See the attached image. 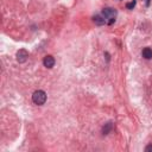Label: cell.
<instances>
[{
	"label": "cell",
	"mask_w": 152,
	"mask_h": 152,
	"mask_svg": "<svg viewBox=\"0 0 152 152\" xmlns=\"http://www.w3.org/2000/svg\"><path fill=\"white\" fill-rule=\"evenodd\" d=\"M141 53H143V57H144V58H146V60H151L152 58V49H150V48H145Z\"/></svg>",
	"instance_id": "cell-6"
},
{
	"label": "cell",
	"mask_w": 152,
	"mask_h": 152,
	"mask_svg": "<svg viewBox=\"0 0 152 152\" xmlns=\"http://www.w3.org/2000/svg\"><path fill=\"white\" fill-rule=\"evenodd\" d=\"M102 15L106 18V19H109V20L107 22V24H113L114 22H115V17H117V11L112 8V7H106L102 10Z\"/></svg>",
	"instance_id": "cell-2"
},
{
	"label": "cell",
	"mask_w": 152,
	"mask_h": 152,
	"mask_svg": "<svg viewBox=\"0 0 152 152\" xmlns=\"http://www.w3.org/2000/svg\"><path fill=\"white\" fill-rule=\"evenodd\" d=\"M93 22L96 24V25H99V26H101V25H105V24H107V19L101 14H98V15H95L94 18H93Z\"/></svg>",
	"instance_id": "cell-5"
},
{
	"label": "cell",
	"mask_w": 152,
	"mask_h": 152,
	"mask_svg": "<svg viewBox=\"0 0 152 152\" xmlns=\"http://www.w3.org/2000/svg\"><path fill=\"white\" fill-rule=\"evenodd\" d=\"M112 128H113V122H107V124H105V126L102 127V133L103 134H108V133L112 131Z\"/></svg>",
	"instance_id": "cell-7"
},
{
	"label": "cell",
	"mask_w": 152,
	"mask_h": 152,
	"mask_svg": "<svg viewBox=\"0 0 152 152\" xmlns=\"http://www.w3.org/2000/svg\"><path fill=\"white\" fill-rule=\"evenodd\" d=\"M27 57H29V52H27L25 49H20V50L17 52V61H18L19 63H24V62H26Z\"/></svg>",
	"instance_id": "cell-3"
},
{
	"label": "cell",
	"mask_w": 152,
	"mask_h": 152,
	"mask_svg": "<svg viewBox=\"0 0 152 152\" xmlns=\"http://www.w3.org/2000/svg\"><path fill=\"white\" fill-rule=\"evenodd\" d=\"M146 5H147V6L150 5V0H147V1H146Z\"/></svg>",
	"instance_id": "cell-10"
},
{
	"label": "cell",
	"mask_w": 152,
	"mask_h": 152,
	"mask_svg": "<svg viewBox=\"0 0 152 152\" xmlns=\"http://www.w3.org/2000/svg\"><path fill=\"white\" fill-rule=\"evenodd\" d=\"M145 151H146V152H150V151H152V144H150L148 146H146V147H145Z\"/></svg>",
	"instance_id": "cell-9"
},
{
	"label": "cell",
	"mask_w": 152,
	"mask_h": 152,
	"mask_svg": "<svg viewBox=\"0 0 152 152\" xmlns=\"http://www.w3.org/2000/svg\"><path fill=\"white\" fill-rule=\"evenodd\" d=\"M43 64H44V67H46V68L51 69V68L55 65V58H53L52 56L48 55V56H45V57H44V60H43Z\"/></svg>",
	"instance_id": "cell-4"
},
{
	"label": "cell",
	"mask_w": 152,
	"mask_h": 152,
	"mask_svg": "<svg viewBox=\"0 0 152 152\" xmlns=\"http://www.w3.org/2000/svg\"><path fill=\"white\" fill-rule=\"evenodd\" d=\"M32 101L38 106L44 105L46 101V93L44 90H36L32 95Z\"/></svg>",
	"instance_id": "cell-1"
},
{
	"label": "cell",
	"mask_w": 152,
	"mask_h": 152,
	"mask_svg": "<svg viewBox=\"0 0 152 152\" xmlns=\"http://www.w3.org/2000/svg\"><path fill=\"white\" fill-rule=\"evenodd\" d=\"M136 4H137V1H136V0H132L131 3H128V4L126 5V7H127L128 10H133V8L136 7Z\"/></svg>",
	"instance_id": "cell-8"
}]
</instances>
